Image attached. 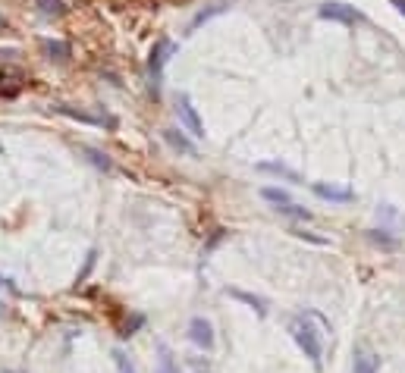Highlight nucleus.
Instances as JSON below:
<instances>
[{
    "mask_svg": "<svg viewBox=\"0 0 405 373\" xmlns=\"http://www.w3.org/2000/svg\"><path fill=\"white\" fill-rule=\"evenodd\" d=\"M289 336L296 339V345L305 352V358L311 361L314 367H321V358H323V339L311 326V317H296L289 323Z\"/></svg>",
    "mask_w": 405,
    "mask_h": 373,
    "instance_id": "obj_1",
    "label": "nucleus"
},
{
    "mask_svg": "<svg viewBox=\"0 0 405 373\" xmlns=\"http://www.w3.org/2000/svg\"><path fill=\"white\" fill-rule=\"evenodd\" d=\"M176 54V44L170 38H158L148 57V75H151V91L154 97H160V79H164V66L170 63V57Z\"/></svg>",
    "mask_w": 405,
    "mask_h": 373,
    "instance_id": "obj_2",
    "label": "nucleus"
},
{
    "mask_svg": "<svg viewBox=\"0 0 405 373\" xmlns=\"http://www.w3.org/2000/svg\"><path fill=\"white\" fill-rule=\"evenodd\" d=\"M317 16H321V19H330V22H343V26H355V22L364 19V16L358 13L355 7H349V3H339V0H330V3H323V7L317 10Z\"/></svg>",
    "mask_w": 405,
    "mask_h": 373,
    "instance_id": "obj_3",
    "label": "nucleus"
},
{
    "mask_svg": "<svg viewBox=\"0 0 405 373\" xmlns=\"http://www.w3.org/2000/svg\"><path fill=\"white\" fill-rule=\"evenodd\" d=\"M176 113H179V119L186 122V129L192 132L195 138H205V122H201L198 110H195L192 97H189L186 91H182V95H179V101H176Z\"/></svg>",
    "mask_w": 405,
    "mask_h": 373,
    "instance_id": "obj_4",
    "label": "nucleus"
},
{
    "mask_svg": "<svg viewBox=\"0 0 405 373\" xmlns=\"http://www.w3.org/2000/svg\"><path fill=\"white\" fill-rule=\"evenodd\" d=\"M189 342L192 345H198L201 352H211L214 348V326H211V320H205V317H192L189 320Z\"/></svg>",
    "mask_w": 405,
    "mask_h": 373,
    "instance_id": "obj_5",
    "label": "nucleus"
},
{
    "mask_svg": "<svg viewBox=\"0 0 405 373\" xmlns=\"http://www.w3.org/2000/svg\"><path fill=\"white\" fill-rule=\"evenodd\" d=\"M311 191H314L321 201H333V204L355 201V191H352V189H339V185H327V182H314V185H311Z\"/></svg>",
    "mask_w": 405,
    "mask_h": 373,
    "instance_id": "obj_6",
    "label": "nucleus"
},
{
    "mask_svg": "<svg viewBox=\"0 0 405 373\" xmlns=\"http://www.w3.org/2000/svg\"><path fill=\"white\" fill-rule=\"evenodd\" d=\"M54 110H57V113H63V116H69V119H76V122H88V126H104V122H107L110 129L117 126V119H113V116H107V119H104V116L85 113V110H73V107H66V104H57Z\"/></svg>",
    "mask_w": 405,
    "mask_h": 373,
    "instance_id": "obj_7",
    "label": "nucleus"
},
{
    "mask_svg": "<svg viewBox=\"0 0 405 373\" xmlns=\"http://www.w3.org/2000/svg\"><path fill=\"white\" fill-rule=\"evenodd\" d=\"M229 10V3H211V7H205V10H198V13L192 16V22H189V28H186V35H195L198 32L205 22H211L214 16H220V13H227Z\"/></svg>",
    "mask_w": 405,
    "mask_h": 373,
    "instance_id": "obj_8",
    "label": "nucleus"
},
{
    "mask_svg": "<svg viewBox=\"0 0 405 373\" xmlns=\"http://www.w3.org/2000/svg\"><path fill=\"white\" fill-rule=\"evenodd\" d=\"M41 50L50 57V60H60V63L73 57V44H69V41H60V38H44Z\"/></svg>",
    "mask_w": 405,
    "mask_h": 373,
    "instance_id": "obj_9",
    "label": "nucleus"
},
{
    "mask_svg": "<svg viewBox=\"0 0 405 373\" xmlns=\"http://www.w3.org/2000/svg\"><path fill=\"white\" fill-rule=\"evenodd\" d=\"M164 142L170 144L173 151H182V154H189V157H198V148H195V144L189 142L179 129H164Z\"/></svg>",
    "mask_w": 405,
    "mask_h": 373,
    "instance_id": "obj_10",
    "label": "nucleus"
},
{
    "mask_svg": "<svg viewBox=\"0 0 405 373\" xmlns=\"http://www.w3.org/2000/svg\"><path fill=\"white\" fill-rule=\"evenodd\" d=\"M352 373H380V358L374 352H355V361H352Z\"/></svg>",
    "mask_w": 405,
    "mask_h": 373,
    "instance_id": "obj_11",
    "label": "nucleus"
},
{
    "mask_svg": "<svg viewBox=\"0 0 405 373\" xmlns=\"http://www.w3.org/2000/svg\"><path fill=\"white\" fill-rule=\"evenodd\" d=\"M227 295H233V298H236V301H242V305L254 307V311H258V317H264V314H267V301H264L261 295L242 292V289H227Z\"/></svg>",
    "mask_w": 405,
    "mask_h": 373,
    "instance_id": "obj_12",
    "label": "nucleus"
},
{
    "mask_svg": "<svg viewBox=\"0 0 405 373\" xmlns=\"http://www.w3.org/2000/svg\"><path fill=\"white\" fill-rule=\"evenodd\" d=\"M144 323H148V317L135 311L132 317H126V320H123V326H120V333H117V336H120V339H132V336H135Z\"/></svg>",
    "mask_w": 405,
    "mask_h": 373,
    "instance_id": "obj_13",
    "label": "nucleus"
},
{
    "mask_svg": "<svg viewBox=\"0 0 405 373\" xmlns=\"http://www.w3.org/2000/svg\"><path fill=\"white\" fill-rule=\"evenodd\" d=\"M110 361H113V367H117V373H138L135 361H132L129 354L123 352V348H110Z\"/></svg>",
    "mask_w": 405,
    "mask_h": 373,
    "instance_id": "obj_14",
    "label": "nucleus"
},
{
    "mask_svg": "<svg viewBox=\"0 0 405 373\" xmlns=\"http://www.w3.org/2000/svg\"><path fill=\"white\" fill-rule=\"evenodd\" d=\"M82 154H85V160L95 166V170H101V173H110L113 170V163H110V157L107 154H101L97 148H82Z\"/></svg>",
    "mask_w": 405,
    "mask_h": 373,
    "instance_id": "obj_15",
    "label": "nucleus"
},
{
    "mask_svg": "<svg viewBox=\"0 0 405 373\" xmlns=\"http://www.w3.org/2000/svg\"><path fill=\"white\" fill-rule=\"evenodd\" d=\"M258 170L274 173V176H283V179H289V182H299V173H296V170H289V166H283V163H270V160H264V163H258Z\"/></svg>",
    "mask_w": 405,
    "mask_h": 373,
    "instance_id": "obj_16",
    "label": "nucleus"
},
{
    "mask_svg": "<svg viewBox=\"0 0 405 373\" xmlns=\"http://www.w3.org/2000/svg\"><path fill=\"white\" fill-rule=\"evenodd\" d=\"M35 7L41 10V16H50V19H54V16H66V3H63V0H35Z\"/></svg>",
    "mask_w": 405,
    "mask_h": 373,
    "instance_id": "obj_17",
    "label": "nucleus"
},
{
    "mask_svg": "<svg viewBox=\"0 0 405 373\" xmlns=\"http://www.w3.org/2000/svg\"><path fill=\"white\" fill-rule=\"evenodd\" d=\"M158 354H160V367H158V373H182V370H179V364H176V358H173V352L164 345V342L158 345Z\"/></svg>",
    "mask_w": 405,
    "mask_h": 373,
    "instance_id": "obj_18",
    "label": "nucleus"
},
{
    "mask_svg": "<svg viewBox=\"0 0 405 373\" xmlns=\"http://www.w3.org/2000/svg\"><path fill=\"white\" fill-rule=\"evenodd\" d=\"M261 198H264V201H270L274 207H280V204H289V201H292L286 189H274V185H264V189H261Z\"/></svg>",
    "mask_w": 405,
    "mask_h": 373,
    "instance_id": "obj_19",
    "label": "nucleus"
},
{
    "mask_svg": "<svg viewBox=\"0 0 405 373\" xmlns=\"http://www.w3.org/2000/svg\"><path fill=\"white\" fill-rule=\"evenodd\" d=\"M276 213H286V217H296V220H311V213L305 211V207H299V204H280V207H274Z\"/></svg>",
    "mask_w": 405,
    "mask_h": 373,
    "instance_id": "obj_20",
    "label": "nucleus"
},
{
    "mask_svg": "<svg viewBox=\"0 0 405 373\" xmlns=\"http://www.w3.org/2000/svg\"><path fill=\"white\" fill-rule=\"evenodd\" d=\"M368 238H371L374 245H384V248H396L399 238L396 236H386V229H371L368 232Z\"/></svg>",
    "mask_w": 405,
    "mask_h": 373,
    "instance_id": "obj_21",
    "label": "nucleus"
},
{
    "mask_svg": "<svg viewBox=\"0 0 405 373\" xmlns=\"http://www.w3.org/2000/svg\"><path fill=\"white\" fill-rule=\"evenodd\" d=\"M95 260H97V251H95V248H91V251H88V258H85V267H82V273H79V276H76V285H82L85 279H88V273L95 270Z\"/></svg>",
    "mask_w": 405,
    "mask_h": 373,
    "instance_id": "obj_22",
    "label": "nucleus"
},
{
    "mask_svg": "<svg viewBox=\"0 0 405 373\" xmlns=\"http://www.w3.org/2000/svg\"><path fill=\"white\" fill-rule=\"evenodd\" d=\"M299 238H308V242H314V245H327V238H321V236H311V232H296Z\"/></svg>",
    "mask_w": 405,
    "mask_h": 373,
    "instance_id": "obj_23",
    "label": "nucleus"
},
{
    "mask_svg": "<svg viewBox=\"0 0 405 373\" xmlns=\"http://www.w3.org/2000/svg\"><path fill=\"white\" fill-rule=\"evenodd\" d=\"M393 7H396V10H399V13H402V16H405V0H393Z\"/></svg>",
    "mask_w": 405,
    "mask_h": 373,
    "instance_id": "obj_24",
    "label": "nucleus"
},
{
    "mask_svg": "<svg viewBox=\"0 0 405 373\" xmlns=\"http://www.w3.org/2000/svg\"><path fill=\"white\" fill-rule=\"evenodd\" d=\"M0 154H3V144H0Z\"/></svg>",
    "mask_w": 405,
    "mask_h": 373,
    "instance_id": "obj_25",
    "label": "nucleus"
}]
</instances>
